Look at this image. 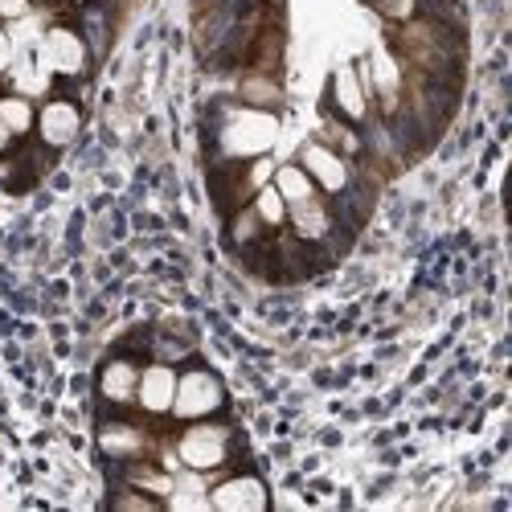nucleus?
<instances>
[{"label":"nucleus","instance_id":"f8f14e48","mask_svg":"<svg viewBox=\"0 0 512 512\" xmlns=\"http://www.w3.org/2000/svg\"><path fill=\"white\" fill-rule=\"evenodd\" d=\"M271 185L279 189V197L287 201V205H300V201H308V197H316L320 189L312 185V177L300 168V160L295 164H283V168H275V177H271Z\"/></svg>","mask_w":512,"mask_h":512},{"label":"nucleus","instance_id":"412c9836","mask_svg":"<svg viewBox=\"0 0 512 512\" xmlns=\"http://www.w3.org/2000/svg\"><path fill=\"white\" fill-rule=\"evenodd\" d=\"M377 5H381V13H390L398 21H406L414 13V0H377Z\"/></svg>","mask_w":512,"mask_h":512},{"label":"nucleus","instance_id":"dca6fc26","mask_svg":"<svg viewBox=\"0 0 512 512\" xmlns=\"http://www.w3.org/2000/svg\"><path fill=\"white\" fill-rule=\"evenodd\" d=\"M238 95H242L246 107H263V111H271L279 103V87H275L271 78H246Z\"/></svg>","mask_w":512,"mask_h":512},{"label":"nucleus","instance_id":"ddd939ff","mask_svg":"<svg viewBox=\"0 0 512 512\" xmlns=\"http://www.w3.org/2000/svg\"><path fill=\"white\" fill-rule=\"evenodd\" d=\"M99 443H103L107 455H119V459L144 451V435L136 431V426H127V422H107L99 431Z\"/></svg>","mask_w":512,"mask_h":512},{"label":"nucleus","instance_id":"aec40b11","mask_svg":"<svg viewBox=\"0 0 512 512\" xmlns=\"http://www.w3.org/2000/svg\"><path fill=\"white\" fill-rule=\"evenodd\" d=\"M29 0H0V21H25Z\"/></svg>","mask_w":512,"mask_h":512},{"label":"nucleus","instance_id":"7ed1b4c3","mask_svg":"<svg viewBox=\"0 0 512 512\" xmlns=\"http://www.w3.org/2000/svg\"><path fill=\"white\" fill-rule=\"evenodd\" d=\"M226 406V386L218 373L209 369H185L177 373V394H173V410L181 422H197V418H213Z\"/></svg>","mask_w":512,"mask_h":512},{"label":"nucleus","instance_id":"6e6552de","mask_svg":"<svg viewBox=\"0 0 512 512\" xmlns=\"http://www.w3.org/2000/svg\"><path fill=\"white\" fill-rule=\"evenodd\" d=\"M213 508H222V512H263L271 504L267 488L259 476H234V480H222L218 488H213L205 496Z\"/></svg>","mask_w":512,"mask_h":512},{"label":"nucleus","instance_id":"b1692460","mask_svg":"<svg viewBox=\"0 0 512 512\" xmlns=\"http://www.w3.org/2000/svg\"><path fill=\"white\" fill-rule=\"evenodd\" d=\"M78 5H91V0H78Z\"/></svg>","mask_w":512,"mask_h":512},{"label":"nucleus","instance_id":"9d476101","mask_svg":"<svg viewBox=\"0 0 512 512\" xmlns=\"http://www.w3.org/2000/svg\"><path fill=\"white\" fill-rule=\"evenodd\" d=\"M136 386H140V365L127 361V357H111L103 369H99V394L115 406H127L136 402Z\"/></svg>","mask_w":512,"mask_h":512},{"label":"nucleus","instance_id":"5701e85b","mask_svg":"<svg viewBox=\"0 0 512 512\" xmlns=\"http://www.w3.org/2000/svg\"><path fill=\"white\" fill-rule=\"evenodd\" d=\"M9 144H13V132H9V127H5V123H0V156H5V152H9Z\"/></svg>","mask_w":512,"mask_h":512},{"label":"nucleus","instance_id":"39448f33","mask_svg":"<svg viewBox=\"0 0 512 512\" xmlns=\"http://www.w3.org/2000/svg\"><path fill=\"white\" fill-rule=\"evenodd\" d=\"M300 168L312 177V185H316L320 193H332V197H340V193L349 189V181H353L345 156H340L336 148H328V144H320V140L304 144V152H300Z\"/></svg>","mask_w":512,"mask_h":512},{"label":"nucleus","instance_id":"f3484780","mask_svg":"<svg viewBox=\"0 0 512 512\" xmlns=\"http://www.w3.org/2000/svg\"><path fill=\"white\" fill-rule=\"evenodd\" d=\"M373 70H377V91H386V95L394 99V95H398V87H402L394 58H390V54H377V58H373Z\"/></svg>","mask_w":512,"mask_h":512},{"label":"nucleus","instance_id":"4468645a","mask_svg":"<svg viewBox=\"0 0 512 512\" xmlns=\"http://www.w3.org/2000/svg\"><path fill=\"white\" fill-rule=\"evenodd\" d=\"M0 123H5L13 132V140H17V136H29L37 127V111H33V103L25 95H5L0 99Z\"/></svg>","mask_w":512,"mask_h":512},{"label":"nucleus","instance_id":"393cba45","mask_svg":"<svg viewBox=\"0 0 512 512\" xmlns=\"http://www.w3.org/2000/svg\"><path fill=\"white\" fill-rule=\"evenodd\" d=\"M46 5H58V0H46Z\"/></svg>","mask_w":512,"mask_h":512},{"label":"nucleus","instance_id":"1a4fd4ad","mask_svg":"<svg viewBox=\"0 0 512 512\" xmlns=\"http://www.w3.org/2000/svg\"><path fill=\"white\" fill-rule=\"evenodd\" d=\"M332 107H336V115H345L349 123H361L369 115V87L361 82L357 66H340L332 74Z\"/></svg>","mask_w":512,"mask_h":512},{"label":"nucleus","instance_id":"0eeeda50","mask_svg":"<svg viewBox=\"0 0 512 512\" xmlns=\"http://www.w3.org/2000/svg\"><path fill=\"white\" fill-rule=\"evenodd\" d=\"M173 394H177V369L152 361L140 369V386H136V406L144 414H168L173 410Z\"/></svg>","mask_w":512,"mask_h":512},{"label":"nucleus","instance_id":"f257e3e1","mask_svg":"<svg viewBox=\"0 0 512 512\" xmlns=\"http://www.w3.org/2000/svg\"><path fill=\"white\" fill-rule=\"evenodd\" d=\"M279 140V115L263 111V107H226L218 119V152L222 160H254V156H267Z\"/></svg>","mask_w":512,"mask_h":512},{"label":"nucleus","instance_id":"20e7f679","mask_svg":"<svg viewBox=\"0 0 512 512\" xmlns=\"http://www.w3.org/2000/svg\"><path fill=\"white\" fill-rule=\"evenodd\" d=\"M41 58H46L50 74L78 78V74H87V41L70 25H50L41 33Z\"/></svg>","mask_w":512,"mask_h":512},{"label":"nucleus","instance_id":"4be33fe9","mask_svg":"<svg viewBox=\"0 0 512 512\" xmlns=\"http://www.w3.org/2000/svg\"><path fill=\"white\" fill-rule=\"evenodd\" d=\"M13 54H17V46H13L9 29H0V74H5V70L13 66Z\"/></svg>","mask_w":512,"mask_h":512},{"label":"nucleus","instance_id":"423d86ee","mask_svg":"<svg viewBox=\"0 0 512 512\" xmlns=\"http://www.w3.org/2000/svg\"><path fill=\"white\" fill-rule=\"evenodd\" d=\"M82 132V111L70 99H50L37 111V136L46 148H70Z\"/></svg>","mask_w":512,"mask_h":512},{"label":"nucleus","instance_id":"a211bd4d","mask_svg":"<svg viewBox=\"0 0 512 512\" xmlns=\"http://www.w3.org/2000/svg\"><path fill=\"white\" fill-rule=\"evenodd\" d=\"M132 484H136V488H148V492H156V496H168V492L177 488L164 472H156V467H136V472H132Z\"/></svg>","mask_w":512,"mask_h":512},{"label":"nucleus","instance_id":"f03ea898","mask_svg":"<svg viewBox=\"0 0 512 512\" xmlns=\"http://www.w3.org/2000/svg\"><path fill=\"white\" fill-rule=\"evenodd\" d=\"M230 426L226 422H213V418H197L189 422V431L181 435L177 443V459L193 472H213V467H222L230 459Z\"/></svg>","mask_w":512,"mask_h":512},{"label":"nucleus","instance_id":"2eb2a0df","mask_svg":"<svg viewBox=\"0 0 512 512\" xmlns=\"http://www.w3.org/2000/svg\"><path fill=\"white\" fill-rule=\"evenodd\" d=\"M250 209L259 213V222H263L267 230H283V226H287V201L279 197L275 185H263L259 193H254V205H250Z\"/></svg>","mask_w":512,"mask_h":512},{"label":"nucleus","instance_id":"9b49d317","mask_svg":"<svg viewBox=\"0 0 512 512\" xmlns=\"http://www.w3.org/2000/svg\"><path fill=\"white\" fill-rule=\"evenodd\" d=\"M287 222H291V230L300 234L304 242H320L332 230V213H328V205L320 197H308L300 205H287Z\"/></svg>","mask_w":512,"mask_h":512},{"label":"nucleus","instance_id":"6ab92c4d","mask_svg":"<svg viewBox=\"0 0 512 512\" xmlns=\"http://www.w3.org/2000/svg\"><path fill=\"white\" fill-rule=\"evenodd\" d=\"M259 230H267V226L259 222V213H254L250 205H246V209H238V218H234V242H250Z\"/></svg>","mask_w":512,"mask_h":512}]
</instances>
